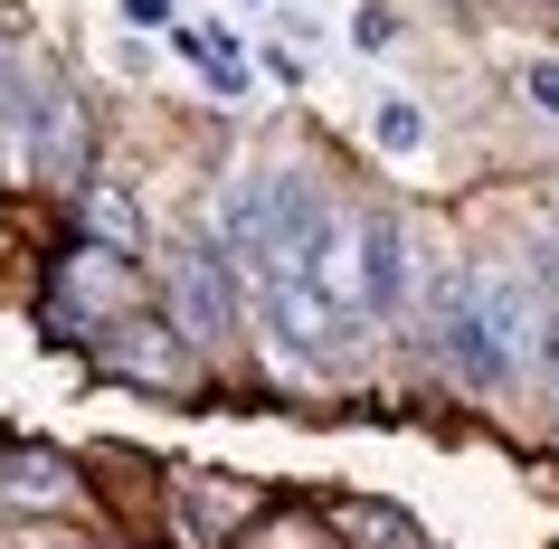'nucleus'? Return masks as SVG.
I'll list each match as a JSON object with an SVG mask.
<instances>
[{
	"instance_id": "nucleus-1",
	"label": "nucleus",
	"mask_w": 559,
	"mask_h": 549,
	"mask_svg": "<svg viewBox=\"0 0 559 549\" xmlns=\"http://www.w3.org/2000/svg\"><path fill=\"white\" fill-rule=\"evenodd\" d=\"M162 303H171V322H180L190 350H228L237 332H247L257 285H247V265H237L218 237H180L171 256H162Z\"/></svg>"
},
{
	"instance_id": "nucleus-2",
	"label": "nucleus",
	"mask_w": 559,
	"mask_h": 549,
	"mask_svg": "<svg viewBox=\"0 0 559 549\" xmlns=\"http://www.w3.org/2000/svg\"><path fill=\"white\" fill-rule=\"evenodd\" d=\"M133 265H123V247H105V237H86V247H67L58 256V275H48V342H76V350H95L105 332H115L123 313H133Z\"/></svg>"
},
{
	"instance_id": "nucleus-3",
	"label": "nucleus",
	"mask_w": 559,
	"mask_h": 549,
	"mask_svg": "<svg viewBox=\"0 0 559 549\" xmlns=\"http://www.w3.org/2000/svg\"><path fill=\"white\" fill-rule=\"evenodd\" d=\"M427 342H437L445 379H465V389H512V350H502L493 313H484V294H474V265H455V275H437V294H427Z\"/></svg>"
},
{
	"instance_id": "nucleus-4",
	"label": "nucleus",
	"mask_w": 559,
	"mask_h": 549,
	"mask_svg": "<svg viewBox=\"0 0 559 549\" xmlns=\"http://www.w3.org/2000/svg\"><path fill=\"white\" fill-rule=\"evenodd\" d=\"M352 256H360V313H370V322H399L417 303L408 218H399V208H360V218H352Z\"/></svg>"
},
{
	"instance_id": "nucleus-5",
	"label": "nucleus",
	"mask_w": 559,
	"mask_h": 549,
	"mask_svg": "<svg viewBox=\"0 0 559 549\" xmlns=\"http://www.w3.org/2000/svg\"><path fill=\"white\" fill-rule=\"evenodd\" d=\"M20 162H29L38 180H95L86 162H95V133H86V105H76V86H67L58 67H48V86H38V115H29V133H20Z\"/></svg>"
},
{
	"instance_id": "nucleus-6",
	"label": "nucleus",
	"mask_w": 559,
	"mask_h": 549,
	"mask_svg": "<svg viewBox=\"0 0 559 549\" xmlns=\"http://www.w3.org/2000/svg\"><path fill=\"white\" fill-rule=\"evenodd\" d=\"M95 360H105V370H123V379H143V389H180V379H190V342H180L171 313H162V322L123 313L115 332L95 342Z\"/></svg>"
},
{
	"instance_id": "nucleus-7",
	"label": "nucleus",
	"mask_w": 559,
	"mask_h": 549,
	"mask_svg": "<svg viewBox=\"0 0 559 549\" xmlns=\"http://www.w3.org/2000/svg\"><path fill=\"white\" fill-rule=\"evenodd\" d=\"M0 502L10 512H67L76 502V464L48 455V445H10L0 455Z\"/></svg>"
},
{
	"instance_id": "nucleus-8",
	"label": "nucleus",
	"mask_w": 559,
	"mask_h": 549,
	"mask_svg": "<svg viewBox=\"0 0 559 549\" xmlns=\"http://www.w3.org/2000/svg\"><path fill=\"white\" fill-rule=\"evenodd\" d=\"M76 218H86V237H105V247H123V256H143V237H152V218H143V200L123 190V180H76Z\"/></svg>"
},
{
	"instance_id": "nucleus-9",
	"label": "nucleus",
	"mask_w": 559,
	"mask_h": 549,
	"mask_svg": "<svg viewBox=\"0 0 559 549\" xmlns=\"http://www.w3.org/2000/svg\"><path fill=\"white\" fill-rule=\"evenodd\" d=\"M370 152H389V162H417L427 152V105L417 95H370Z\"/></svg>"
},
{
	"instance_id": "nucleus-10",
	"label": "nucleus",
	"mask_w": 559,
	"mask_h": 549,
	"mask_svg": "<svg viewBox=\"0 0 559 549\" xmlns=\"http://www.w3.org/2000/svg\"><path fill=\"white\" fill-rule=\"evenodd\" d=\"M180 502H190V521H200V530H247V512H257V492L237 484V474H190V484H180Z\"/></svg>"
},
{
	"instance_id": "nucleus-11",
	"label": "nucleus",
	"mask_w": 559,
	"mask_h": 549,
	"mask_svg": "<svg viewBox=\"0 0 559 549\" xmlns=\"http://www.w3.org/2000/svg\"><path fill=\"white\" fill-rule=\"evenodd\" d=\"M332 530H342L352 549H427V540H417V521L389 512V502H342V512H332Z\"/></svg>"
},
{
	"instance_id": "nucleus-12",
	"label": "nucleus",
	"mask_w": 559,
	"mask_h": 549,
	"mask_svg": "<svg viewBox=\"0 0 559 549\" xmlns=\"http://www.w3.org/2000/svg\"><path fill=\"white\" fill-rule=\"evenodd\" d=\"M180 58L200 67V76L228 95V105H247V58H237V38H228V29H180Z\"/></svg>"
},
{
	"instance_id": "nucleus-13",
	"label": "nucleus",
	"mask_w": 559,
	"mask_h": 549,
	"mask_svg": "<svg viewBox=\"0 0 559 549\" xmlns=\"http://www.w3.org/2000/svg\"><path fill=\"white\" fill-rule=\"evenodd\" d=\"M352 48L360 58H389V48H399V20H389V10H352Z\"/></svg>"
},
{
	"instance_id": "nucleus-14",
	"label": "nucleus",
	"mask_w": 559,
	"mask_h": 549,
	"mask_svg": "<svg viewBox=\"0 0 559 549\" xmlns=\"http://www.w3.org/2000/svg\"><path fill=\"white\" fill-rule=\"evenodd\" d=\"M522 95H531V115L559 123V58H531V67H522Z\"/></svg>"
},
{
	"instance_id": "nucleus-15",
	"label": "nucleus",
	"mask_w": 559,
	"mask_h": 549,
	"mask_svg": "<svg viewBox=\"0 0 559 549\" xmlns=\"http://www.w3.org/2000/svg\"><path fill=\"white\" fill-rule=\"evenodd\" d=\"M123 20H133V29H180L171 0H123Z\"/></svg>"
},
{
	"instance_id": "nucleus-16",
	"label": "nucleus",
	"mask_w": 559,
	"mask_h": 549,
	"mask_svg": "<svg viewBox=\"0 0 559 549\" xmlns=\"http://www.w3.org/2000/svg\"><path fill=\"white\" fill-rule=\"evenodd\" d=\"M445 10H474V0H445Z\"/></svg>"
},
{
	"instance_id": "nucleus-17",
	"label": "nucleus",
	"mask_w": 559,
	"mask_h": 549,
	"mask_svg": "<svg viewBox=\"0 0 559 549\" xmlns=\"http://www.w3.org/2000/svg\"><path fill=\"white\" fill-rule=\"evenodd\" d=\"M550 389H559V360H550Z\"/></svg>"
}]
</instances>
